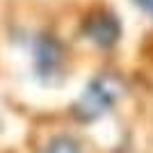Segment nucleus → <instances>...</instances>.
<instances>
[{
    "instance_id": "f257e3e1",
    "label": "nucleus",
    "mask_w": 153,
    "mask_h": 153,
    "mask_svg": "<svg viewBox=\"0 0 153 153\" xmlns=\"http://www.w3.org/2000/svg\"><path fill=\"white\" fill-rule=\"evenodd\" d=\"M117 96H119V85L112 78H98L82 94V98L78 103V112L82 119H94L114 103Z\"/></svg>"
},
{
    "instance_id": "f03ea898",
    "label": "nucleus",
    "mask_w": 153,
    "mask_h": 153,
    "mask_svg": "<svg viewBox=\"0 0 153 153\" xmlns=\"http://www.w3.org/2000/svg\"><path fill=\"white\" fill-rule=\"evenodd\" d=\"M112 19V16H108V14H101V16H96L94 21H91L89 25H87V30H89V37L96 39L101 46H110L112 41L117 39V34H119V25L117 27H105V23Z\"/></svg>"
},
{
    "instance_id": "7ed1b4c3",
    "label": "nucleus",
    "mask_w": 153,
    "mask_h": 153,
    "mask_svg": "<svg viewBox=\"0 0 153 153\" xmlns=\"http://www.w3.org/2000/svg\"><path fill=\"white\" fill-rule=\"evenodd\" d=\"M46 153H82V149L78 146L76 140H71V137H64V135H62V137L51 140Z\"/></svg>"
}]
</instances>
